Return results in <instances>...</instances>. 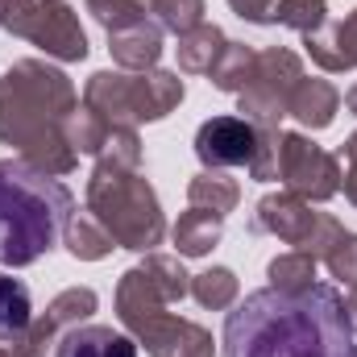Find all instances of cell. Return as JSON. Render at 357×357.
<instances>
[{
	"label": "cell",
	"mask_w": 357,
	"mask_h": 357,
	"mask_svg": "<svg viewBox=\"0 0 357 357\" xmlns=\"http://www.w3.org/2000/svg\"><path fill=\"white\" fill-rule=\"evenodd\" d=\"M220 357H357L341 291L316 282L299 295H245L225 320Z\"/></svg>",
	"instance_id": "6da1fadb"
},
{
	"label": "cell",
	"mask_w": 357,
	"mask_h": 357,
	"mask_svg": "<svg viewBox=\"0 0 357 357\" xmlns=\"http://www.w3.org/2000/svg\"><path fill=\"white\" fill-rule=\"evenodd\" d=\"M75 108V88L59 67L21 59L0 75V142L42 175H71L79 154L71 150L63 121Z\"/></svg>",
	"instance_id": "7a4b0ae2"
},
{
	"label": "cell",
	"mask_w": 357,
	"mask_h": 357,
	"mask_svg": "<svg viewBox=\"0 0 357 357\" xmlns=\"http://www.w3.org/2000/svg\"><path fill=\"white\" fill-rule=\"evenodd\" d=\"M75 212L71 191L21 158L0 162V266H33Z\"/></svg>",
	"instance_id": "3957f363"
},
{
	"label": "cell",
	"mask_w": 357,
	"mask_h": 357,
	"mask_svg": "<svg viewBox=\"0 0 357 357\" xmlns=\"http://www.w3.org/2000/svg\"><path fill=\"white\" fill-rule=\"evenodd\" d=\"M88 212L104 225V233L121 250L146 254L167 237L158 195H154V187L146 183L142 171H91Z\"/></svg>",
	"instance_id": "277c9868"
},
{
	"label": "cell",
	"mask_w": 357,
	"mask_h": 357,
	"mask_svg": "<svg viewBox=\"0 0 357 357\" xmlns=\"http://www.w3.org/2000/svg\"><path fill=\"white\" fill-rule=\"evenodd\" d=\"M84 104L112 125L162 121L183 104V79L171 71H96L84 88Z\"/></svg>",
	"instance_id": "5b68a950"
},
{
	"label": "cell",
	"mask_w": 357,
	"mask_h": 357,
	"mask_svg": "<svg viewBox=\"0 0 357 357\" xmlns=\"http://www.w3.org/2000/svg\"><path fill=\"white\" fill-rule=\"evenodd\" d=\"M0 29L33 42L59 63L88 59V33L63 0H0Z\"/></svg>",
	"instance_id": "8992f818"
},
{
	"label": "cell",
	"mask_w": 357,
	"mask_h": 357,
	"mask_svg": "<svg viewBox=\"0 0 357 357\" xmlns=\"http://www.w3.org/2000/svg\"><path fill=\"white\" fill-rule=\"evenodd\" d=\"M303 79V67H299V54L287 50V46H270L258 54L254 63V79L250 88L241 91V112L254 129H278V121L287 116V100L295 84Z\"/></svg>",
	"instance_id": "52a82bcc"
},
{
	"label": "cell",
	"mask_w": 357,
	"mask_h": 357,
	"mask_svg": "<svg viewBox=\"0 0 357 357\" xmlns=\"http://www.w3.org/2000/svg\"><path fill=\"white\" fill-rule=\"evenodd\" d=\"M278 178L287 183V191H295L299 199H333L341 191V162L320 150L312 137L303 133H282L278 137Z\"/></svg>",
	"instance_id": "ba28073f"
},
{
	"label": "cell",
	"mask_w": 357,
	"mask_h": 357,
	"mask_svg": "<svg viewBox=\"0 0 357 357\" xmlns=\"http://www.w3.org/2000/svg\"><path fill=\"white\" fill-rule=\"evenodd\" d=\"M258 154V129L245 116H212L195 133V158L204 171H229V167H250Z\"/></svg>",
	"instance_id": "9c48e42d"
},
{
	"label": "cell",
	"mask_w": 357,
	"mask_h": 357,
	"mask_svg": "<svg viewBox=\"0 0 357 357\" xmlns=\"http://www.w3.org/2000/svg\"><path fill=\"white\" fill-rule=\"evenodd\" d=\"M133 341L146 345L150 357H212V333H204L191 320L167 316V312L158 320H150Z\"/></svg>",
	"instance_id": "30bf717a"
},
{
	"label": "cell",
	"mask_w": 357,
	"mask_h": 357,
	"mask_svg": "<svg viewBox=\"0 0 357 357\" xmlns=\"http://www.w3.org/2000/svg\"><path fill=\"white\" fill-rule=\"evenodd\" d=\"M167 295H162V287L146 274V266H133L121 274V282H116V316H121V324L137 337L150 320H158L162 312H167Z\"/></svg>",
	"instance_id": "8fae6325"
},
{
	"label": "cell",
	"mask_w": 357,
	"mask_h": 357,
	"mask_svg": "<svg viewBox=\"0 0 357 357\" xmlns=\"http://www.w3.org/2000/svg\"><path fill=\"white\" fill-rule=\"evenodd\" d=\"M316 216H320V212H312L307 199H299L295 191H278V195H266V199L258 204L254 229H258V233H274L278 241H287V245L299 250V245L307 241Z\"/></svg>",
	"instance_id": "7c38bea8"
},
{
	"label": "cell",
	"mask_w": 357,
	"mask_h": 357,
	"mask_svg": "<svg viewBox=\"0 0 357 357\" xmlns=\"http://www.w3.org/2000/svg\"><path fill=\"white\" fill-rule=\"evenodd\" d=\"M108 54L121 71H154L162 59V25L142 21L133 29L108 33Z\"/></svg>",
	"instance_id": "4fadbf2b"
},
{
	"label": "cell",
	"mask_w": 357,
	"mask_h": 357,
	"mask_svg": "<svg viewBox=\"0 0 357 357\" xmlns=\"http://www.w3.org/2000/svg\"><path fill=\"white\" fill-rule=\"evenodd\" d=\"M54 357H137V341L100 324H79L59 337Z\"/></svg>",
	"instance_id": "5bb4252c"
},
{
	"label": "cell",
	"mask_w": 357,
	"mask_h": 357,
	"mask_svg": "<svg viewBox=\"0 0 357 357\" xmlns=\"http://www.w3.org/2000/svg\"><path fill=\"white\" fill-rule=\"evenodd\" d=\"M337 108H341V91L333 88L328 79H299L295 91H291V100H287V112L303 129H328Z\"/></svg>",
	"instance_id": "9a60e30c"
},
{
	"label": "cell",
	"mask_w": 357,
	"mask_h": 357,
	"mask_svg": "<svg viewBox=\"0 0 357 357\" xmlns=\"http://www.w3.org/2000/svg\"><path fill=\"white\" fill-rule=\"evenodd\" d=\"M220 233H225V216L204 212V208L183 212V216H178V225L171 229L178 258H204L212 245H220Z\"/></svg>",
	"instance_id": "2e32d148"
},
{
	"label": "cell",
	"mask_w": 357,
	"mask_h": 357,
	"mask_svg": "<svg viewBox=\"0 0 357 357\" xmlns=\"http://www.w3.org/2000/svg\"><path fill=\"white\" fill-rule=\"evenodd\" d=\"M225 46H229V38L216 25H195L191 33L178 38V71L183 75H208Z\"/></svg>",
	"instance_id": "e0dca14e"
},
{
	"label": "cell",
	"mask_w": 357,
	"mask_h": 357,
	"mask_svg": "<svg viewBox=\"0 0 357 357\" xmlns=\"http://www.w3.org/2000/svg\"><path fill=\"white\" fill-rule=\"evenodd\" d=\"M187 199H191V208L229 216L237 208V199H241V187L225 175V171H204V175H195L187 183Z\"/></svg>",
	"instance_id": "ac0fdd59"
},
{
	"label": "cell",
	"mask_w": 357,
	"mask_h": 357,
	"mask_svg": "<svg viewBox=\"0 0 357 357\" xmlns=\"http://www.w3.org/2000/svg\"><path fill=\"white\" fill-rule=\"evenodd\" d=\"M33 320V307H29V291L21 278L13 274H0V345H13Z\"/></svg>",
	"instance_id": "d6986e66"
},
{
	"label": "cell",
	"mask_w": 357,
	"mask_h": 357,
	"mask_svg": "<svg viewBox=\"0 0 357 357\" xmlns=\"http://www.w3.org/2000/svg\"><path fill=\"white\" fill-rule=\"evenodd\" d=\"M254 63H258V54H254L245 42H229V46L220 50L216 67L208 71V79H212L220 91H233V96H241V91L250 88V79H254Z\"/></svg>",
	"instance_id": "ffe728a7"
},
{
	"label": "cell",
	"mask_w": 357,
	"mask_h": 357,
	"mask_svg": "<svg viewBox=\"0 0 357 357\" xmlns=\"http://www.w3.org/2000/svg\"><path fill=\"white\" fill-rule=\"evenodd\" d=\"M112 245H116V241L104 233V225H100L91 212H79V216L67 220V250H71L79 262H100V258H108Z\"/></svg>",
	"instance_id": "44dd1931"
},
{
	"label": "cell",
	"mask_w": 357,
	"mask_h": 357,
	"mask_svg": "<svg viewBox=\"0 0 357 357\" xmlns=\"http://www.w3.org/2000/svg\"><path fill=\"white\" fill-rule=\"evenodd\" d=\"M96 307H100V299H96V291H91V287H67L63 295H54V299H50V307H46L42 316H46V320H50V328L63 337L67 328H79Z\"/></svg>",
	"instance_id": "7402d4cb"
},
{
	"label": "cell",
	"mask_w": 357,
	"mask_h": 357,
	"mask_svg": "<svg viewBox=\"0 0 357 357\" xmlns=\"http://www.w3.org/2000/svg\"><path fill=\"white\" fill-rule=\"evenodd\" d=\"M266 278H270V291H282V295H299L307 287H316V258L312 254H278L274 262L266 266Z\"/></svg>",
	"instance_id": "603a6c76"
},
{
	"label": "cell",
	"mask_w": 357,
	"mask_h": 357,
	"mask_svg": "<svg viewBox=\"0 0 357 357\" xmlns=\"http://www.w3.org/2000/svg\"><path fill=\"white\" fill-rule=\"evenodd\" d=\"M63 133H67V142H71V150L75 154H100V146L108 142V133H112V121H104L96 108H75L67 121H63Z\"/></svg>",
	"instance_id": "cb8c5ba5"
},
{
	"label": "cell",
	"mask_w": 357,
	"mask_h": 357,
	"mask_svg": "<svg viewBox=\"0 0 357 357\" xmlns=\"http://www.w3.org/2000/svg\"><path fill=\"white\" fill-rule=\"evenodd\" d=\"M237 291H241L237 274L225 270V266H212V270H204V274L191 278V295H195V303L208 307V312H225V307H233Z\"/></svg>",
	"instance_id": "d4e9b609"
},
{
	"label": "cell",
	"mask_w": 357,
	"mask_h": 357,
	"mask_svg": "<svg viewBox=\"0 0 357 357\" xmlns=\"http://www.w3.org/2000/svg\"><path fill=\"white\" fill-rule=\"evenodd\" d=\"M142 167V142L129 125H112L108 142L96 154V171H137Z\"/></svg>",
	"instance_id": "484cf974"
},
{
	"label": "cell",
	"mask_w": 357,
	"mask_h": 357,
	"mask_svg": "<svg viewBox=\"0 0 357 357\" xmlns=\"http://www.w3.org/2000/svg\"><path fill=\"white\" fill-rule=\"evenodd\" d=\"M274 25H287L295 33H316L328 25V0H278L274 4Z\"/></svg>",
	"instance_id": "4316f807"
},
{
	"label": "cell",
	"mask_w": 357,
	"mask_h": 357,
	"mask_svg": "<svg viewBox=\"0 0 357 357\" xmlns=\"http://www.w3.org/2000/svg\"><path fill=\"white\" fill-rule=\"evenodd\" d=\"M154 17H158V25L167 29V33H191L195 25H204V0H142Z\"/></svg>",
	"instance_id": "83f0119b"
},
{
	"label": "cell",
	"mask_w": 357,
	"mask_h": 357,
	"mask_svg": "<svg viewBox=\"0 0 357 357\" xmlns=\"http://www.w3.org/2000/svg\"><path fill=\"white\" fill-rule=\"evenodd\" d=\"M88 13L108 33H121V29H133V25L146 21V4L142 0H88Z\"/></svg>",
	"instance_id": "f1b7e54d"
},
{
	"label": "cell",
	"mask_w": 357,
	"mask_h": 357,
	"mask_svg": "<svg viewBox=\"0 0 357 357\" xmlns=\"http://www.w3.org/2000/svg\"><path fill=\"white\" fill-rule=\"evenodd\" d=\"M142 266H146V274H150V278L162 287V295H167L171 303H178L183 295H191V274L183 270V262H178V258H167V254H150Z\"/></svg>",
	"instance_id": "f546056e"
},
{
	"label": "cell",
	"mask_w": 357,
	"mask_h": 357,
	"mask_svg": "<svg viewBox=\"0 0 357 357\" xmlns=\"http://www.w3.org/2000/svg\"><path fill=\"white\" fill-rule=\"evenodd\" d=\"M345 237V229H341V220L333 216V212H320L316 216V225H312V233H307V241L299 245V254H312L316 262H324L328 254H333V245Z\"/></svg>",
	"instance_id": "4dcf8cb0"
},
{
	"label": "cell",
	"mask_w": 357,
	"mask_h": 357,
	"mask_svg": "<svg viewBox=\"0 0 357 357\" xmlns=\"http://www.w3.org/2000/svg\"><path fill=\"white\" fill-rule=\"evenodd\" d=\"M324 266L333 270V278H341L349 291H357V233H345L333 245V254L324 258Z\"/></svg>",
	"instance_id": "1f68e13d"
},
{
	"label": "cell",
	"mask_w": 357,
	"mask_h": 357,
	"mask_svg": "<svg viewBox=\"0 0 357 357\" xmlns=\"http://www.w3.org/2000/svg\"><path fill=\"white\" fill-rule=\"evenodd\" d=\"M328 33H333V46H337L341 67H345V71H354V67H357V8L341 21V25H333Z\"/></svg>",
	"instance_id": "d6a6232c"
},
{
	"label": "cell",
	"mask_w": 357,
	"mask_h": 357,
	"mask_svg": "<svg viewBox=\"0 0 357 357\" xmlns=\"http://www.w3.org/2000/svg\"><path fill=\"white\" fill-rule=\"evenodd\" d=\"M237 17L254 21V25H274V4L278 0H229Z\"/></svg>",
	"instance_id": "836d02e7"
},
{
	"label": "cell",
	"mask_w": 357,
	"mask_h": 357,
	"mask_svg": "<svg viewBox=\"0 0 357 357\" xmlns=\"http://www.w3.org/2000/svg\"><path fill=\"white\" fill-rule=\"evenodd\" d=\"M345 162H349V171H345V195H349V204L357 208V133H349V142H345V154H341Z\"/></svg>",
	"instance_id": "e575fe53"
},
{
	"label": "cell",
	"mask_w": 357,
	"mask_h": 357,
	"mask_svg": "<svg viewBox=\"0 0 357 357\" xmlns=\"http://www.w3.org/2000/svg\"><path fill=\"white\" fill-rule=\"evenodd\" d=\"M345 316H349V328L357 333V291H349V299H345Z\"/></svg>",
	"instance_id": "d590c367"
},
{
	"label": "cell",
	"mask_w": 357,
	"mask_h": 357,
	"mask_svg": "<svg viewBox=\"0 0 357 357\" xmlns=\"http://www.w3.org/2000/svg\"><path fill=\"white\" fill-rule=\"evenodd\" d=\"M345 104H349V112H357V84H354V91L345 96Z\"/></svg>",
	"instance_id": "8d00e7d4"
},
{
	"label": "cell",
	"mask_w": 357,
	"mask_h": 357,
	"mask_svg": "<svg viewBox=\"0 0 357 357\" xmlns=\"http://www.w3.org/2000/svg\"><path fill=\"white\" fill-rule=\"evenodd\" d=\"M0 357H17V354H13V349H8V345H0Z\"/></svg>",
	"instance_id": "74e56055"
}]
</instances>
